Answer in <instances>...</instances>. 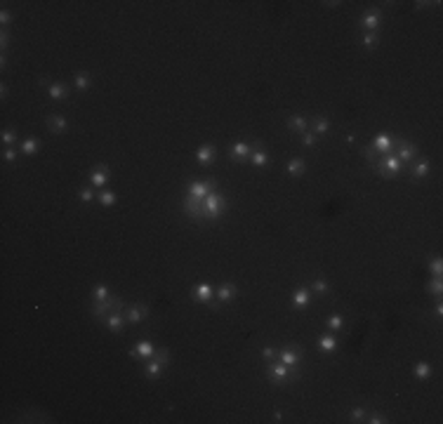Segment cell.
<instances>
[{
    "label": "cell",
    "mask_w": 443,
    "mask_h": 424,
    "mask_svg": "<svg viewBox=\"0 0 443 424\" xmlns=\"http://www.w3.org/2000/svg\"><path fill=\"white\" fill-rule=\"evenodd\" d=\"M427 292L438 294V297H441V294H443V281H441V276H436V278H431V281L427 283Z\"/></svg>",
    "instance_id": "8d00e7d4"
},
{
    "label": "cell",
    "mask_w": 443,
    "mask_h": 424,
    "mask_svg": "<svg viewBox=\"0 0 443 424\" xmlns=\"http://www.w3.org/2000/svg\"><path fill=\"white\" fill-rule=\"evenodd\" d=\"M168 361H170L168 349H158L156 356H151V358H146V361H144L142 375L146 377V379H158V377H160V372L168 368Z\"/></svg>",
    "instance_id": "7a4b0ae2"
},
{
    "label": "cell",
    "mask_w": 443,
    "mask_h": 424,
    "mask_svg": "<svg viewBox=\"0 0 443 424\" xmlns=\"http://www.w3.org/2000/svg\"><path fill=\"white\" fill-rule=\"evenodd\" d=\"M431 372H434V368H431L429 363L422 361V363H417V365H415V377H417V379H429Z\"/></svg>",
    "instance_id": "836d02e7"
},
{
    "label": "cell",
    "mask_w": 443,
    "mask_h": 424,
    "mask_svg": "<svg viewBox=\"0 0 443 424\" xmlns=\"http://www.w3.org/2000/svg\"><path fill=\"white\" fill-rule=\"evenodd\" d=\"M88 179H90V186H95V189H104V186L109 184V179H111V170L106 167V165H97L95 170H90Z\"/></svg>",
    "instance_id": "9c48e42d"
},
{
    "label": "cell",
    "mask_w": 443,
    "mask_h": 424,
    "mask_svg": "<svg viewBox=\"0 0 443 424\" xmlns=\"http://www.w3.org/2000/svg\"><path fill=\"white\" fill-rule=\"evenodd\" d=\"M288 175L293 179H297V177H302L304 172H307V163L302 160V158H293V160H288Z\"/></svg>",
    "instance_id": "cb8c5ba5"
},
{
    "label": "cell",
    "mask_w": 443,
    "mask_h": 424,
    "mask_svg": "<svg viewBox=\"0 0 443 424\" xmlns=\"http://www.w3.org/2000/svg\"><path fill=\"white\" fill-rule=\"evenodd\" d=\"M10 21H12V12H10V10H3V12H0V24H3V28H5Z\"/></svg>",
    "instance_id": "bcb514c9"
},
{
    "label": "cell",
    "mask_w": 443,
    "mask_h": 424,
    "mask_svg": "<svg viewBox=\"0 0 443 424\" xmlns=\"http://www.w3.org/2000/svg\"><path fill=\"white\" fill-rule=\"evenodd\" d=\"M429 172H431V163H429V160H417V163L413 165L410 175H413L415 179H424V177H429Z\"/></svg>",
    "instance_id": "4316f807"
},
{
    "label": "cell",
    "mask_w": 443,
    "mask_h": 424,
    "mask_svg": "<svg viewBox=\"0 0 443 424\" xmlns=\"http://www.w3.org/2000/svg\"><path fill=\"white\" fill-rule=\"evenodd\" d=\"M307 128H309V120L302 113H297V116H290L288 118V130L290 132H307Z\"/></svg>",
    "instance_id": "603a6c76"
},
{
    "label": "cell",
    "mask_w": 443,
    "mask_h": 424,
    "mask_svg": "<svg viewBox=\"0 0 443 424\" xmlns=\"http://www.w3.org/2000/svg\"><path fill=\"white\" fill-rule=\"evenodd\" d=\"M344 142H347V144H354V142H356V132H347V135H344Z\"/></svg>",
    "instance_id": "c3c4849f"
},
{
    "label": "cell",
    "mask_w": 443,
    "mask_h": 424,
    "mask_svg": "<svg viewBox=\"0 0 443 424\" xmlns=\"http://www.w3.org/2000/svg\"><path fill=\"white\" fill-rule=\"evenodd\" d=\"M328 130H330V120H328L326 116H316L314 118V130L311 132H314L316 137H320V135H326Z\"/></svg>",
    "instance_id": "d6a6232c"
},
{
    "label": "cell",
    "mask_w": 443,
    "mask_h": 424,
    "mask_svg": "<svg viewBox=\"0 0 443 424\" xmlns=\"http://www.w3.org/2000/svg\"><path fill=\"white\" fill-rule=\"evenodd\" d=\"M349 419H351V422H363V419H366V410H363V408H351Z\"/></svg>",
    "instance_id": "7bdbcfd3"
},
{
    "label": "cell",
    "mask_w": 443,
    "mask_h": 424,
    "mask_svg": "<svg viewBox=\"0 0 443 424\" xmlns=\"http://www.w3.org/2000/svg\"><path fill=\"white\" fill-rule=\"evenodd\" d=\"M97 200H99V205H102V207H111V205H116L118 196L111 191V189H102V191H99V196H97Z\"/></svg>",
    "instance_id": "f1b7e54d"
},
{
    "label": "cell",
    "mask_w": 443,
    "mask_h": 424,
    "mask_svg": "<svg viewBox=\"0 0 443 424\" xmlns=\"http://www.w3.org/2000/svg\"><path fill=\"white\" fill-rule=\"evenodd\" d=\"M318 349L323 351V354H335V351L340 349V340L330 332V335H323V337H318Z\"/></svg>",
    "instance_id": "44dd1931"
},
{
    "label": "cell",
    "mask_w": 443,
    "mask_h": 424,
    "mask_svg": "<svg viewBox=\"0 0 443 424\" xmlns=\"http://www.w3.org/2000/svg\"><path fill=\"white\" fill-rule=\"evenodd\" d=\"M363 422H368V424H384L387 422V417L384 415H380V412H373V415H366V419Z\"/></svg>",
    "instance_id": "ee69618b"
},
{
    "label": "cell",
    "mask_w": 443,
    "mask_h": 424,
    "mask_svg": "<svg viewBox=\"0 0 443 424\" xmlns=\"http://www.w3.org/2000/svg\"><path fill=\"white\" fill-rule=\"evenodd\" d=\"M217 189V182L215 179H200V182H191L189 189H186V193L189 196H193V198H200L203 200L208 193H212Z\"/></svg>",
    "instance_id": "ba28073f"
},
{
    "label": "cell",
    "mask_w": 443,
    "mask_h": 424,
    "mask_svg": "<svg viewBox=\"0 0 443 424\" xmlns=\"http://www.w3.org/2000/svg\"><path fill=\"white\" fill-rule=\"evenodd\" d=\"M394 142H396V135H391V132H380V135L373 137L370 149L375 151V153H380V156H384V153H391V151H394Z\"/></svg>",
    "instance_id": "8992f818"
},
{
    "label": "cell",
    "mask_w": 443,
    "mask_h": 424,
    "mask_svg": "<svg viewBox=\"0 0 443 424\" xmlns=\"http://www.w3.org/2000/svg\"><path fill=\"white\" fill-rule=\"evenodd\" d=\"M290 370H293V368L283 365L280 361H269V368H266V377H269L273 384H286V379H290Z\"/></svg>",
    "instance_id": "52a82bcc"
},
{
    "label": "cell",
    "mask_w": 443,
    "mask_h": 424,
    "mask_svg": "<svg viewBox=\"0 0 443 424\" xmlns=\"http://www.w3.org/2000/svg\"><path fill=\"white\" fill-rule=\"evenodd\" d=\"M48 95L52 102H64L68 95V88L64 85V82H50L48 85Z\"/></svg>",
    "instance_id": "7402d4cb"
},
{
    "label": "cell",
    "mask_w": 443,
    "mask_h": 424,
    "mask_svg": "<svg viewBox=\"0 0 443 424\" xmlns=\"http://www.w3.org/2000/svg\"><path fill=\"white\" fill-rule=\"evenodd\" d=\"M123 300L120 297H116V294H111L106 302H92V307H90V314L95 316L97 321H102L104 316H109L111 311H116V309H123Z\"/></svg>",
    "instance_id": "3957f363"
},
{
    "label": "cell",
    "mask_w": 443,
    "mask_h": 424,
    "mask_svg": "<svg viewBox=\"0 0 443 424\" xmlns=\"http://www.w3.org/2000/svg\"><path fill=\"white\" fill-rule=\"evenodd\" d=\"M97 193L92 191V186H83L80 191H78V200H83V203H92L95 200Z\"/></svg>",
    "instance_id": "f35d334b"
},
{
    "label": "cell",
    "mask_w": 443,
    "mask_h": 424,
    "mask_svg": "<svg viewBox=\"0 0 443 424\" xmlns=\"http://www.w3.org/2000/svg\"><path fill=\"white\" fill-rule=\"evenodd\" d=\"M382 24V14L380 10H368V12L361 17V26L366 28V33H377V28Z\"/></svg>",
    "instance_id": "7c38bea8"
},
{
    "label": "cell",
    "mask_w": 443,
    "mask_h": 424,
    "mask_svg": "<svg viewBox=\"0 0 443 424\" xmlns=\"http://www.w3.org/2000/svg\"><path fill=\"white\" fill-rule=\"evenodd\" d=\"M276 356H278V351L273 349V347H264V349H262V358H264V361H276Z\"/></svg>",
    "instance_id": "f6af8a7d"
},
{
    "label": "cell",
    "mask_w": 443,
    "mask_h": 424,
    "mask_svg": "<svg viewBox=\"0 0 443 424\" xmlns=\"http://www.w3.org/2000/svg\"><path fill=\"white\" fill-rule=\"evenodd\" d=\"M276 361H280L283 365H288V368H297L302 361V349H283L276 356Z\"/></svg>",
    "instance_id": "e0dca14e"
},
{
    "label": "cell",
    "mask_w": 443,
    "mask_h": 424,
    "mask_svg": "<svg viewBox=\"0 0 443 424\" xmlns=\"http://www.w3.org/2000/svg\"><path fill=\"white\" fill-rule=\"evenodd\" d=\"M326 328L333 330V332H340V330H344V318L340 314H330L326 318Z\"/></svg>",
    "instance_id": "1f68e13d"
},
{
    "label": "cell",
    "mask_w": 443,
    "mask_h": 424,
    "mask_svg": "<svg viewBox=\"0 0 443 424\" xmlns=\"http://www.w3.org/2000/svg\"><path fill=\"white\" fill-rule=\"evenodd\" d=\"M290 300H293V307L295 309H307L309 307V290H307V287H297Z\"/></svg>",
    "instance_id": "484cf974"
},
{
    "label": "cell",
    "mask_w": 443,
    "mask_h": 424,
    "mask_svg": "<svg viewBox=\"0 0 443 424\" xmlns=\"http://www.w3.org/2000/svg\"><path fill=\"white\" fill-rule=\"evenodd\" d=\"M38 149H41V142H38L35 137H28V139L21 142V153H24V156H35Z\"/></svg>",
    "instance_id": "4dcf8cb0"
},
{
    "label": "cell",
    "mask_w": 443,
    "mask_h": 424,
    "mask_svg": "<svg viewBox=\"0 0 443 424\" xmlns=\"http://www.w3.org/2000/svg\"><path fill=\"white\" fill-rule=\"evenodd\" d=\"M3 160H5V163H14V160H17V149H14V146H5Z\"/></svg>",
    "instance_id": "b9f144b4"
},
{
    "label": "cell",
    "mask_w": 443,
    "mask_h": 424,
    "mask_svg": "<svg viewBox=\"0 0 443 424\" xmlns=\"http://www.w3.org/2000/svg\"><path fill=\"white\" fill-rule=\"evenodd\" d=\"M156 344L151 342V340H139V342L135 344V349L130 351V356L132 358H139V361H146V358H151V356H156Z\"/></svg>",
    "instance_id": "30bf717a"
},
{
    "label": "cell",
    "mask_w": 443,
    "mask_h": 424,
    "mask_svg": "<svg viewBox=\"0 0 443 424\" xmlns=\"http://www.w3.org/2000/svg\"><path fill=\"white\" fill-rule=\"evenodd\" d=\"M375 170L380 172L382 177H398L403 170V163L394 156V153H384V156L380 158V163L375 165Z\"/></svg>",
    "instance_id": "277c9868"
},
{
    "label": "cell",
    "mask_w": 443,
    "mask_h": 424,
    "mask_svg": "<svg viewBox=\"0 0 443 424\" xmlns=\"http://www.w3.org/2000/svg\"><path fill=\"white\" fill-rule=\"evenodd\" d=\"M311 287H314L316 294H328L330 292V285H328V281H323V278H314V281H311Z\"/></svg>",
    "instance_id": "74e56055"
},
{
    "label": "cell",
    "mask_w": 443,
    "mask_h": 424,
    "mask_svg": "<svg viewBox=\"0 0 443 424\" xmlns=\"http://www.w3.org/2000/svg\"><path fill=\"white\" fill-rule=\"evenodd\" d=\"M361 45L366 50H375L377 45H380V35H377V33H363Z\"/></svg>",
    "instance_id": "e575fe53"
},
{
    "label": "cell",
    "mask_w": 443,
    "mask_h": 424,
    "mask_svg": "<svg viewBox=\"0 0 443 424\" xmlns=\"http://www.w3.org/2000/svg\"><path fill=\"white\" fill-rule=\"evenodd\" d=\"M401 163H410V160H415L417 158V146L415 144H410V142H406L403 137H396V142H394V151H391Z\"/></svg>",
    "instance_id": "5b68a950"
},
{
    "label": "cell",
    "mask_w": 443,
    "mask_h": 424,
    "mask_svg": "<svg viewBox=\"0 0 443 424\" xmlns=\"http://www.w3.org/2000/svg\"><path fill=\"white\" fill-rule=\"evenodd\" d=\"M184 210H186V217L200 219V217H203V200L193 198V196H189V193H186V196H184Z\"/></svg>",
    "instance_id": "9a60e30c"
},
{
    "label": "cell",
    "mask_w": 443,
    "mask_h": 424,
    "mask_svg": "<svg viewBox=\"0 0 443 424\" xmlns=\"http://www.w3.org/2000/svg\"><path fill=\"white\" fill-rule=\"evenodd\" d=\"M17 137H19V135H17V130H14V128H5V130H3V135H0V139H3V144H5V146H14Z\"/></svg>",
    "instance_id": "d590c367"
},
{
    "label": "cell",
    "mask_w": 443,
    "mask_h": 424,
    "mask_svg": "<svg viewBox=\"0 0 443 424\" xmlns=\"http://www.w3.org/2000/svg\"><path fill=\"white\" fill-rule=\"evenodd\" d=\"M45 128L50 132H64L68 128V120L59 113H50V116H45Z\"/></svg>",
    "instance_id": "d6986e66"
},
{
    "label": "cell",
    "mask_w": 443,
    "mask_h": 424,
    "mask_svg": "<svg viewBox=\"0 0 443 424\" xmlns=\"http://www.w3.org/2000/svg\"><path fill=\"white\" fill-rule=\"evenodd\" d=\"M250 163L257 165V167H264V165L269 163V153L262 149V144H259L257 149H253V153H250Z\"/></svg>",
    "instance_id": "83f0119b"
},
{
    "label": "cell",
    "mask_w": 443,
    "mask_h": 424,
    "mask_svg": "<svg viewBox=\"0 0 443 424\" xmlns=\"http://www.w3.org/2000/svg\"><path fill=\"white\" fill-rule=\"evenodd\" d=\"M302 144H304L307 149H314L316 144H318V137H316L314 132H302Z\"/></svg>",
    "instance_id": "ab89813d"
},
{
    "label": "cell",
    "mask_w": 443,
    "mask_h": 424,
    "mask_svg": "<svg viewBox=\"0 0 443 424\" xmlns=\"http://www.w3.org/2000/svg\"><path fill=\"white\" fill-rule=\"evenodd\" d=\"M212 294H215V287L210 283H198L193 287V300L205 304V307H212Z\"/></svg>",
    "instance_id": "5bb4252c"
},
{
    "label": "cell",
    "mask_w": 443,
    "mask_h": 424,
    "mask_svg": "<svg viewBox=\"0 0 443 424\" xmlns=\"http://www.w3.org/2000/svg\"><path fill=\"white\" fill-rule=\"evenodd\" d=\"M429 271L434 276H441L443 274V260H441V257H434V260L429 262Z\"/></svg>",
    "instance_id": "60d3db41"
},
{
    "label": "cell",
    "mask_w": 443,
    "mask_h": 424,
    "mask_svg": "<svg viewBox=\"0 0 443 424\" xmlns=\"http://www.w3.org/2000/svg\"><path fill=\"white\" fill-rule=\"evenodd\" d=\"M215 156H217V151H215V146H210V144H203V146L196 149V163L198 165H210L212 160H215Z\"/></svg>",
    "instance_id": "ffe728a7"
},
{
    "label": "cell",
    "mask_w": 443,
    "mask_h": 424,
    "mask_svg": "<svg viewBox=\"0 0 443 424\" xmlns=\"http://www.w3.org/2000/svg\"><path fill=\"white\" fill-rule=\"evenodd\" d=\"M434 311H436V316H443V302H441V300L436 302V307H434Z\"/></svg>",
    "instance_id": "681fc988"
},
{
    "label": "cell",
    "mask_w": 443,
    "mask_h": 424,
    "mask_svg": "<svg viewBox=\"0 0 443 424\" xmlns=\"http://www.w3.org/2000/svg\"><path fill=\"white\" fill-rule=\"evenodd\" d=\"M236 294H238V287L233 285V283H222V285L217 287V304L222 307L226 302H231Z\"/></svg>",
    "instance_id": "ac0fdd59"
},
{
    "label": "cell",
    "mask_w": 443,
    "mask_h": 424,
    "mask_svg": "<svg viewBox=\"0 0 443 424\" xmlns=\"http://www.w3.org/2000/svg\"><path fill=\"white\" fill-rule=\"evenodd\" d=\"M0 97H3V99H7V85H5V82L0 85Z\"/></svg>",
    "instance_id": "816d5d0a"
},
{
    "label": "cell",
    "mask_w": 443,
    "mask_h": 424,
    "mask_svg": "<svg viewBox=\"0 0 443 424\" xmlns=\"http://www.w3.org/2000/svg\"><path fill=\"white\" fill-rule=\"evenodd\" d=\"M250 153H253V146L248 142H236L231 146V151H229V158H231V163H246V160H250Z\"/></svg>",
    "instance_id": "8fae6325"
},
{
    "label": "cell",
    "mask_w": 443,
    "mask_h": 424,
    "mask_svg": "<svg viewBox=\"0 0 443 424\" xmlns=\"http://www.w3.org/2000/svg\"><path fill=\"white\" fill-rule=\"evenodd\" d=\"M273 422H283V412H280V410L273 412Z\"/></svg>",
    "instance_id": "f907efd6"
},
{
    "label": "cell",
    "mask_w": 443,
    "mask_h": 424,
    "mask_svg": "<svg viewBox=\"0 0 443 424\" xmlns=\"http://www.w3.org/2000/svg\"><path fill=\"white\" fill-rule=\"evenodd\" d=\"M149 314H151V309L146 307V304H132V307H128L125 318H128L130 323H142L149 318Z\"/></svg>",
    "instance_id": "2e32d148"
},
{
    "label": "cell",
    "mask_w": 443,
    "mask_h": 424,
    "mask_svg": "<svg viewBox=\"0 0 443 424\" xmlns=\"http://www.w3.org/2000/svg\"><path fill=\"white\" fill-rule=\"evenodd\" d=\"M109 297H111L109 285H104V283H97V285L92 287V302H106Z\"/></svg>",
    "instance_id": "f546056e"
},
{
    "label": "cell",
    "mask_w": 443,
    "mask_h": 424,
    "mask_svg": "<svg viewBox=\"0 0 443 424\" xmlns=\"http://www.w3.org/2000/svg\"><path fill=\"white\" fill-rule=\"evenodd\" d=\"M7 40H10V33H7V28H3V33H0V45H3V50H5Z\"/></svg>",
    "instance_id": "7dc6e473"
},
{
    "label": "cell",
    "mask_w": 443,
    "mask_h": 424,
    "mask_svg": "<svg viewBox=\"0 0 443 424\" xmlns=\"http://www.w3.org/2000/svg\"><path fill=\"white\" fill-rule=\"evenodd\" d=\"M125 321H128V318H125V314L120 311V309L111 311L109 316H104V318H102V323L111 330V332H120V330H123V325H125Z\"/></svg>",
    "instance_id": "4fadbf2b"
},
{
    "label": "cell",
    "mask_w": 443,
    "mask_h": 424,
    "mask_svg": "<svg viewBox=\"0 0 443 424\" xmlns=\"http://www.w3.org/2000/svg\"><path fill=\"white\" fill-rule=\"evenodd\" d=\"M226 212V198H224V193H219L217 189L212 193H208L203 198V217L205 222H215V219H219L222 215Z\"/></svg>",
    "instance_id": "6da1fadb"
},
{
    "label": "cell",
    "mask_w": 443,
    "mask_h": 424,
    "mask_svg": "<svg viewBox=\"0 0 443 424\" xmlns=\"http://www.w3.org/2000/svg\"><path fill=\"white\" fill-rule=\"evenodd\" d=\"M73 88L80 90V92L90 90V88H92V75H90L88 71H78V73L73 75Z\"/></svg>",
    "instance_id": "d4e9b609"
}]
</instances>
